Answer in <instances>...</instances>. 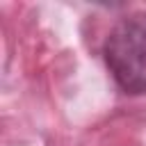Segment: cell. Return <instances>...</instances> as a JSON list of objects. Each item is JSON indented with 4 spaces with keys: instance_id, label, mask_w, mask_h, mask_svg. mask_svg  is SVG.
<instances>
[{
    "instance_id": "cell-1",
    "label": "cell",
    "mask_w": 146,
    "mask_h": 146,
    "mask_svg": "<svg viewBox=\"0 0 146 146\" xmlns=\"http://www.w3.org/2000/svg\"><path fill=\"white\" fill-rule=\"evenodd\" d=\"M103 55L121 91L146 94V11H132L116 21L103 43Z\"/></svg>"
}]
</instances>
